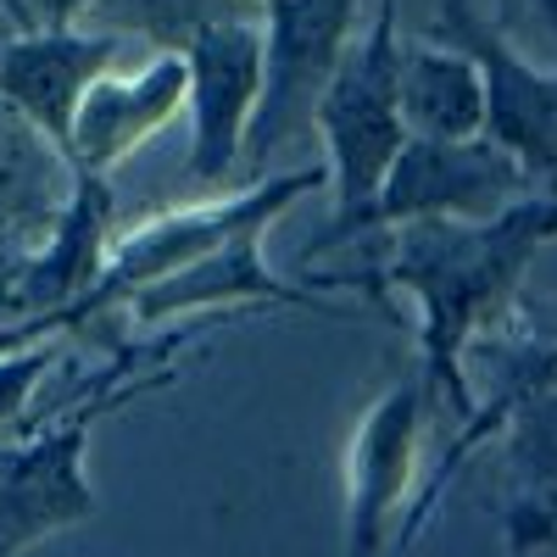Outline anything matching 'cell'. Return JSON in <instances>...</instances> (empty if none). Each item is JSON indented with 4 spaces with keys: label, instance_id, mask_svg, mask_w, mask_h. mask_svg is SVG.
Listing matches in <instances>:
<instances>
[{
    "label": "cell",
    "instance_id": "1",
    "mask_svg": "<svg viewBox=\"0 0 557 557\" xmlns=\"http://www.w3.org/2000/svg\"><path fill=\"white\" fill-rule=\"evenodd\" d=\"M557 240V196H524L496 218H435L385 228L374 257L357 273H296L312 290H357L368 301H412L418 323V380L430 407H451L457 430L474 412V391L462 362L480 341L502 330L519 307L530 262Z\"/></svg>",
    "mask_w": 557,
    "mask_h": 557
},
{
    "label": "cell",
    "instance_id": "2",
    "mask_svg": "<svg viewBox=\"0 0 557 557\" xmlns=\"http://www.w3.org/2000/svg\"><path fill=\"white\" fill-rule=\"evenodd\" d=\"M396 7L401 0H368V23L346 45L330 89L318 96L312 134L323 139V190L335 196V212H330V228H318L301 246V262H307V251H318L335 228H346L368 201H374L385 168L396 162L401 139H407L401 89H396V78H401Z\"/></svg>",
    "mask_w": 557,
    "mask_h": 557
},
{
    "label": "cell",
    "instance_id": "3",
    "mask_svg": "<svg viewBox=\"0 0 557 557\" xmlns=\"http://www.w3.org/2000/svg\"><path fill=\"white\" fill-rule=\"evenodd\" d=\"M312 190H323V168H290V173H262V178L235 184V190H218V196H201V201L162 207L151 218H139L128 235L112 240L96 290H89L78 301V312L67 318V335L84 330L89 318L117 312L139 285H151V278L190 268L207 251L240 240V235H268V228L296 201H307Z\"/></svg>",
    "mask_w": 557,
    "mask_h": 557
},
{
    "label": "cell",
    "instance_id": "4",
    "mask_svg": "<svg viewBox=\"0 0 557 557\" xmlns=\"http://www.w3.org/2000/svg\"><path fill=\"white\" fill-rule=\"evenodd\" d=\"M368 0H257V28H262V96L246 128L240 173L262 178L268 162L312 134L318 96L330 89L346 45L362 28ZM240 178V184H246Z\"/></svg>",
    "mask_w": 557,
    "mask_h": 557
},
{
    "label": "cell",
    "instance_id": "5",
    "mask_svg": "<svg viewBox=\"0 0 557 557\" xmlns=\"http://www.w3.org/2000/svg\"><path fill=\"white\" fill-rule=\"evenodd\" d=\"M524 196H535V184L524 178V168L507 157L496 139H485V134H474V139H412L407 134L396 162L380 178L374 201H368L346 228H335L318 251H307V262L357 240V235H385V228H401V223L496 218L507 207H519Z\"/></svg>",
    "mask_w": 557,
    "mask_h": 557
},
{
    "label": "cell",
    "instance_id": "6",
    "mask_svg": "<svg viewBox=\"0 0 557 557\" xmlns=\"http://www.w3.org/2000/svg\"><path fill=\"white\" fill-rule=\"evenodd\" d=\"M430 39L474 57L485 89V139L524 168L535 196H557V67L524 57L513 34L480 12V0H441Z\"/></svg>",
    "mask_w": 557,
    "mask_h": 557
},
{
    "label": "cell",
    "instance_id": "7",
    "mask_svg": "<svg viewBox=\"0 0 557 557\" xmlns=\"http://www.w3.org/2000/svg\"><path fill=\"white\" fill-rule=\"evenodd\" d=\"M117 240V201L107 173H73V190L51 228L23 246L17 268V323L0 335V351H17L34 341L67 335V318L78 301L96 290V278L107 268V251Z\"/></svg>",
    "mask_w": 557,
    "mask_h": 557
},
{
    "label": "cell",
    "instance_id": "8",
    "mask_svg": "<svg viewBox=\"0 0 557 557\" xmlns=\"http://www.w3.org/2000/svg\"><path fill=\"white\" fill-rule=\"evenodd\" d=\"M184 112H190V157L184 178L196 190H223V178L240 173L246 128L262 96V28L257 12L218 17L184 39Z\"/></svg>",
    "mask_w": 557,
    "mask_h": 557
},
{
    "label": "cell",
    "instance_id": "9",
    "mask_svg": "<svg viewBox=\"0 0 557 557\" xmlns=\"http://www.w3.org/2000/svg\"><path fill=\"white\" fill-rule=\"evenodd\" d=\"M424 418L430 396L424 380L407 374L368 401L362 424L351 430L346 451V519H341V557H385L396 519L407 513L424 457Z\"/></svg>",
    "mask_w": 557,
    "mask_h": 557
},
{
    "label": "cell",
    "instance_id": "10",
    "mask_svg": "<svg viewBox=\"0 0 557 557\" xmlns=\"http://www.w3.org/2000/svg\"><path fill=\"white\" fill-rule=\"evenodd\" d=\"M101 407H84L34 441H0V557H17L34 541L73 530L96 513L84 480V441Z\"/></svg>",
    "mask_w": 557,
    "mask_h": 557
},
{
    "label": "cell",
    "instance_id": "11",
    "mask_svg": "<svg viewBox=\"0 0 557 557\" xmlns=\"http://www.w3.org/2000/svg\"><path fill=\"white\" fill-rule=\"evenodd\" d=\"M184 62L173 51H151L139 67L117 73V62L107 73L89 78V89L73 107V128H67V168L73 173H117L139 146L184 112Z\"/></svg>",
    "mask_w": 557,
    "mask_h": 557
},
{
    "label": "cell",
    "instance_id": "12",
    "mask_svg": "<svg viewBox=\"0 0 557 557\" xmlns=\"http://www.w3.org/2000/svg\"><path fill=\"white\" fill-rule=\"evenodd\" d=\"M123 51V39L96 28H0V101L23 112L51 146L67 157L73 107L89 78L107 73Z\"/></svg>",
    "mask_w": 557,
    "mask_h": 557
},
{
    "label": "cell",
    "instance_id": "13",
    "mask_svg": "<svg viewBox=\"0 0 557 557\" xmlns=\"http://www.w3.org/2000/svg\"><path fill=\"white\" fill-rule=\"evenodd\" d=\"M240 307H301V312H341L323 290H312L307 278H285L262 257V235H240L201 262L162 273L151 285H139L123 312L134 323H168L190 312H240Z\"/></svg>",
    "mask_w": 557,
    "mask_h": 557
},
{
    "label": "cell",
    "instance_id": "14",
    "mask_svg": "<svg viewBox=\"0 0 557 557\" xmlns=\"http://www.w3.org/2000/svg\"><path fill=\"white\" fill-rule=\"evenodd\" d=\"M401 128L412 139H474L485 134V89L474 57L446 39H401Z\"/></svg>",
    "mask_w": 557,
    "mask_h": 557
},
{
    "label": "cell",
    "instance_id": "15",
    "mask_svg": "<svg viewBox=\"0 0 557 557\" xmlns=\"http://www.w3.org/2000/svg\"><path fill=\"white\" fill-rule=\"evenodd\" d=\"M73 190L67 157L23 112L0 101V240L34 246Z\"/></svg>",
    "mask_w": 557,
    "mask_h": 557
},
{
    "label": "cell",
    "instance_id": "16",
    "mask_svg": "<svg viewBox=\"0 0 557 557\" xmlns=\"http://www.w3.org/2000/svg\"><path fill=\"white\" fill-rule=\"evenodd\" d=\"M251 7L240 0H89L84 7V28L112 34V39H139L151 51H184V39L201 34L218 17H240Z\"/></svg>",
    "mask_w": 557,
    "mask_h": 557
},
{
    "label": "cell",
    "instance_id": "17",
    "mask_svg": "<svg viewBox=\"0 0 557 557\" xmlns=\"http://www.w3.org/2000/svg\"><path fill=\"white\" fill-rule=\"evenodd\" d=\"M17 268H23V240H0V335L17 323Z\"/></svg>",
    "mask_w": 557,
    "mask_h": 557
},
{
    "label": "cell",
    "instance_id": "18",
    "mask_svg": "<svg viewBox=\"0 0 557 557\" xmlns=\"http://www.w3.org/2000/svg\"><path fill=\"white\" fill-rule=\"evenodd\" d=\"M23 7H28V17H34L39 28H67V23L84 17L89 0H23Z\"/></svg>",
    "mask_w": 557,
    "mask_h": 557
},
{
    "label": "cell",
    "instance_id": "19",
    "mask_svg": "<svg viewBox=\"0 0 557 557\" xmlns=\"http://www.w3.org/2000/svg\"><path fill=\"white\" fill-rule=\"evenodd\" d=\"M530 12H535V23L552 45V67H557V0H530Z\"/></svg>",
    "mask_w": 557,
    "mask_h": 557
},
{
    "label": "cell",
    "instance_id": "20",
    "mask_svg": "<svg viewBox=\"0 0 557 557\" xmlns=\"http://www.w3.org/2000/svg\"><path fill=\"white\" fill-rule=\"evenodd\" d=\"M0 12H7V23H12V28H34V17H28L23 0H0Z\"/></svg>",
    "mask_w": 557,
    "mask_h": 557
},
{
    "label": "cell",
    "instance_id": "21",
    "mask_svg": "<svg viewBox=\"0 0 557 557\" xmlns=\"http://www.w3.org/2000/svg\"><path fill=\"white\" fill-rule=\"evenodd\" d=\"M240 7H251V12H257V0H240Z\"/></svg>",
    "mask_w": 557,
    "mask_h": 557
}]
</instances>
